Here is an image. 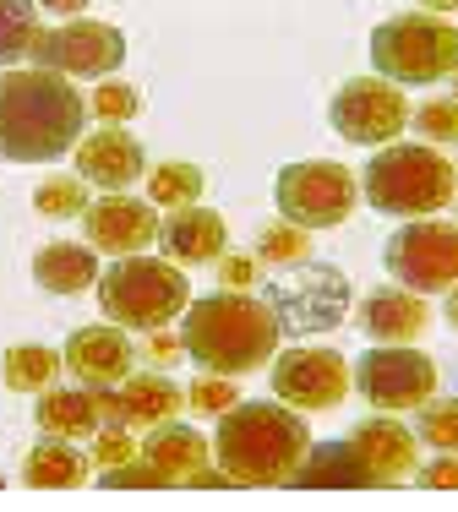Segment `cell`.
Instances as JSON below:
<instances>
[{"mask_svg": "<svg viewBox=\"0 0 458 512\" xmlns=\"http://www.w3.org/2000/svg\"><path fill=\"white\" fill-rule=\"evenodd\" d=\"M82 93L55 71H0V158L55 164L82 142Z\"/></svg>", "mask_w": 458, "mask_h": 512, "instance_id": "1", "label": "cell"}, {"mask_svg": "<svg viewBox=\"0 0 458 512\" xmlns=\"http://www.w3.org/2000/svg\"><path fill=\"white\" fill-rule=\"evenodd\" d=\"M186 322H180V344L186 355L213 376H246L257 365L279 355V322L251 289H213V295L191 300Z\"/></svg>", "mask_w": 458, "mask_h": 512, "instance_id": "2", "label": "cell"}, {"mask_svg": "<svg viewBox=\"0 0 458 512\" xmlns=\"http://www.w3.org/2000/svg\"><path fill=\"white\" fill-rule=\"evenodd\" d=\"M306 447H311L306 414L284 404H235L213 431L219 469L235 485H284L289 469L306 458Z\"/></svg>", "mask_w": 458, "mask_h": 512, "instance_id": "3", "label": "cell"}, {"mask_svg": "<svg viewBox=\"0 0 458 512\" xmlns=\"http://www.w3.org/2000/svg\"><path fill=\"white\" fill-rule=\"evenodd\" d=\"M360 197L393 218L442 213L458 197V169L426 142H388L371 153L366 175H360Z\"/></svg>", "mask_w": 458, "mask_h": 512, "instance_id": "4", "label": "cell"}, {"mask_svg": "<svg viewBox=\"0 0 458 512\" xmlns=\"http://www.w3.org/2000/svg\"><path fill=\"white\" fill-rule=\"evenodd\" d=\"M99 306L120 333H153L191 306V284L164 256H120L99 273Z\"/></svg>", "mask_w": 458, "mask_h": 512, "instance_id": "5", "label": "cell"}, {"mask_svg": "<svg viewBox=\"0 0 458 512\" xmlns=\"http://www.w3.org/2000/svg\"><path fill=\"white\" fill-rule=\"evenodd\" d=\"M371 66L393 88H431L448 82L458 71V28L448 17L431 11H409V17H388L371 33Z\"/></svg>", "mask_w": 458, "mask_h": 512, "instance_id": "6", "label": "cell"}, {"mask_svg": "<svg viewBox=\"0 0 458 512\" xmlns=\"http://www.w3.org/2000/svg\"><path fill=\"white\" fill-rule=\"evenodd\" d=\"M349 278L344 267L333 262H295V267H279V273L262 284V306L273 311V322H279V333H328V327L344 322L349 311Z\"/></svg>", "mask_w": 458, "mask_h": 512, "instance_id": "7", "label": "cell"}, {"mask_svg": "<svg viewBox=\"0 0 458 512\" xmlns=\"http://www.w3.org/2000/svg\"><path fill=\"white\" fill-rule=\"evenodd\" d=\"M273 202H279L284 224L300 229H333L355 213L360 202V180L333 158H306V164H284L273 180Z\"/></svg>", "mask_w": 458, "mask_h": 512, "instance_id": "8", "label": "cell"}, {"mask_svg": "<svg viewBox=\"0 0 458 512\" xmlns=\"http://www.w3.org/2000/svg\"><path fill=\"white\" fill-rule=\"evenodd\" d=\"M349 376H355V393L377 414H415L420 404L437 398V365H431V355H420L409 344L366 349L349 365Z\"/></svg>", "mask_w": 458, "mask_h": 512, "instance_id": "9", "label": "cell"}, {"mask_svg": "<svg viewBox=\"0 0 458 512\" xmlns=\"http://www.w3.org/2000/svg\"><path fill=\"white\" fill-rule=\"evenodd\" d=\"M382 267L409 295H448L458 284V224H437V218L404 224L382 246Z\"/></svg>", "mask_w": 458, "mask_h": 512, "instance_id": "10", "label": "cell"}, {"mask_svg": "<svg viewBox=\"0 0 458 512\" xmlns=\"http://www.w3.org/2000/svg\"><path fill=\"white\" fill-rule=\"evenodd\" d=\"M328 126L333 137L355 142V148H388L409 126V99L404 88H393L382 77H349L328 99Z\"/></svg>", "mask_w": 458, "mask_h": 512, "instance_id": "11", "label": "cell"}, {"mask_svg": "<svg viewBox=\"0 0 458 512\" xmlns=\"http://www.w3.org/2000/svg\"><path fill=\"white\" fill-rule=\"evenodd\" d=\"M33 66L55 71V77H115V71L126 66V33L110 28V22L71 17L66 28L39 33Z\"/></svg>", "mask_w": 458, "mask_h": 512, "instance_id": "12", "label": "cell"}, {"mask_svg": "<svg viewBox=\"0 0 458 512\" xmlns=\"http://www.w3.org/2000/svg\"><path fill=\"white\" fill-rule=\"evenodd\" d=\"M273 398H279L284 409L295 414H328L344 404V393L355 387V376H349L344 355H333V349H284V355H273Z\"/></svg>", "mask_w": 458, "mask_h": 512, "instance_id": "13", "label": "cell"}, {"mask_svg": "<svg viewBox=\"0 0 458 512\" xmlns=\"http://www.w3.org/2000/svg\"><path fill=\"white\" fill-rule=\"evenodd\" d=\"M82 246L110 256H142L148 246H159V213H153V202L115 191V197L93 202L82 213Z\"/></svg>", "mask_w": 458, "mask_h": 512, "instance_id": "14", "label": "cell"}, {"mask_svg": "<svg viewBox=\"0 0 458 512\" xmlns=\"http://www.w3.org/2000/svg\"><path fill=\"white\" fill-rule=\"evenodd\" d=\"M60 365H66L82 387H120L131 371H137V344L110 322L104 327H77V333L66 338Z\"/></svg>", "mask_w": 458, "mask_h": 512, "instance_id": "15", "label": "cell"}, {"mask_svg": "<svg viewBox=\"0 0 458 512\" xmlns=\"http://www.w3.org/2000/svg\"><path fill=\"white\" fill-rule=\"evenodd\" d=\"M77 169H82L88 186H99V191L115 197V191H126L131 180L148 175V153H142V142L131 137V131L104 126V131H93V137L77 142Z\"/></svg>", "mask_w": 458, "mask_h": 512, "instance_id": "16", "label": "cell"}, {"mask_svg": "<svg viewBox=\"0 0 458 512\" xmlns=\"http://www.w3.org/2000/svg\"><path fill=\"white\" fill-rule=\"evenodd\" d=\"M349 447L366 463V474L377 485H399L415 474V431L399 425L393 414H366V420L349 431Z\"/></svg>", "mask_w": 458, "mask_h": 512, "instance_id": "17", "label": "cell"}, {"mask_svg": "<svg viewBox=\"0 0 458 512\" xmlns=\"http://www.w3.org/2000/svg\"><path fill=\"white\" fill-rule=\"evenodd\" d=\"M360 327H366V338H377V344H415L431 327V311H426V300L409 295V289L377 284L360 300Z\"/></svg>", "mask_w": 458, "mask_h": 512, "instance_id": "18", "label": "cell"}, {"mask_svg": "<svg viewBox=\"0 0 458 512\" xmlns=\"http://www.w3.org/2000/svg\"><path fill=\"white\" fill-rule=\"evenodd\" d=\"M159 246L180 267H202V262H219L229 251V229L208 207H180V213H170V224H159Z\"/></svg>", "mask_w": 458, "mask_h": 512, "instance_id": "19", "label": "cell"}, {"mask_svg": "<svg viewBox=\"0 0 458 512\" xmlns=\"http://www.w3.org/2000/svg\"><path fill=\"white\" fill-rule=\"evenodd\" d=\"M284 485H295V491H366L377 480L366 474V463L355 458L349 442H322V447H306V458L289 469Z\"/></svg>", "mask_w": 458, "mask_h": 512, "instance_id": "20", "label": "cell"}, {"mask_svg": "<svg viewBox=\"0 0 458 512\" xmlns=\"http://www.w3.org/2000/svg\"><path fill=\"white\" fill-rule=\"evenodd\" d=\"M208 458H213V442L202 431H191V425H180V420L153 425L148 442H142V463H153L170 485H186L197 469H208Z\"/></svg>", "mask_w": 458, "mask_h": 512, "instance_id": "21", "label": "cell"}, {"mask_svg": "<svg viewBox=\"0 0 458 512\" xmlns=\"http://www.w3.org/2000/svg\"><path fill=\"white\" fill-rule=\"evenodd\" d=\"M120 393V420L137 425V431H153V425H170L180 409H186V393L170 382L164 371H131L126 382L115 387Z\"/></svg>", "mask_w": 458, "mask_h": 512, "instance_id": "22", "label": "cell"}, {"mask_svg": "<svg viewBox=\"0 0 458 512\" xmlns=\"http://www.w3.org/2000/svg\"><path fill=\"white\" fill-rule=\"evenodd\" d=\"M33 284L50 295H82L88 284H99V256L82 240H50L33 256Z\"/></svg>", "mask_w": 458, "mask_h": 512, "instance_id": "23", "label": "cell"}, {"mask_svg": "<svg viewBox=\"0 0 458 512\" xmlns=\"http://www.w3.org/2000/svg\"><path fill=\"white\" fill-rule=\"evenodd\" d=\"M33 425L55 442H82V436L99 431V414H93V398L82 387H44L39 404H33Z\"/></svg>", "mask_w": 458, "mask_h": 512, "instance_id": "24", "label": "cell"}, {"mask_svg": "<svg viewBox=\"0 0 458 512\" xmlns=\"http://www.w3.org/2000/svg\"><path fill=\"white\" fill-rule=\"evenodd\" d=\"M88 469H93L88 453H77V442H55V436H44V442L22 458V480H28L33 491H71V485L88 480Z\"/></svg>", "mask_w": 458, "mask_h": 512, "instance_id": "25", "label": "cell"}, {"mask_svg": "<svg viewBox=\"0 0 458 512\" xmlns=\"http://www.w3.org/2000/svg\"><path fill=\"white\" fill-rule=\"evenodd\" d=\"M60 371H66V365H60V355L44 349V344H11L6 365H0V376H6L11 393H33V398H39L44 387H55Z\"/></svg>", "mask_w": 458, "mask_h": 512, "instance_id": "26", "label": "cell"}, {"mask_svg": "<svg viewBox=\"0 0 458 512\" xmlns=\"http://www.w3.org/2000/svg\"><path fill=\"white\" fill-rule=\"evenodd\" d=\"M39 6L33 0H0V71H11L17 60L33 55L39 44Z\"/></svg>", "mask_w": 458, "mask_h": 512, "instance_id": "27", "label": "cell"}, {"mask_svg": "<svg viewBox=\"0 0 458 512\" xmlns=\"http://www.w3.org/2000/svg\"><path fill=\"white\" fill-rule=\"evenodd\" d=\"M148 202L153 207H170V213L197 207L202 202V169L197 164H159V169H148Z\"/></svg>", "mask_w": 458, "mask_h": 512, "instance_id": "28", "label": "cell"}, {"mask_svg": "<svg viewBox=\"0 0 458 512\" xmlns=\"http://www.w3.org/2000/svg\"><path fill=\"white\" fill-rule=\"evenodd\" d=\"M88 207H93V191L82 175H50L33 191V213H44V218H82Z\"/></svg>", "mask_w": 458, "mask_h": 512, "instance_id": "29", "label": "cell"}, {"mask_svg": "<svg viewBox=\"0 0 458 512\" xmlns=\"http://www.w3.org/2000/svg\"><path fill=\"white\" fill-rule=\"evenodd\" d=\"M415 442H426L431 453H458V398H431L415 409Z\"/></svg>", "mask_w": 458, "mask_h": 512, "instance_id": "30", "label": "cell"}, {"mask_svg": "<svg viewBox=\"0 0 458 512\" xmlns=\"http://www.w3.org/2000/svg\"><path fill=\"white\" fill-rule=\"evenodd\" d=\"M251 256H262V262H279V267H295V262H311V229H300V224H268L257 235V251Z\"/></svg>", "mask_w": 458, "mask_h": 512, "instance_id": "31", "label": "cell"}, {"mask_svg": "<svg viewBox=\"0 0 458 512\" xmlns=\"http://www.w3.org/2000/svg\"><path fill=\"white\" fill-rule=\"evenodd\" d=\"M409 126L426 137V148H448V142H458V104L453 99H426L420 109H409Z\"/></svg>", "mask_w": 458, "mask_h": 512, "instance_id": "32", "label": "cell"}, {"mask_svg": "<svg viewBox=\"0 0 458 512\" xmlns=\"http://www.w3.org/2000/svg\"><path fill=\"white\" fill-rule=\"evenodd\" d=\"M137 109H142V99H137V88H131V82H99V88H93V99H88V115H99L104 126H126Z\"/></svg>", "mask_w": 458, "mask_h": 512, "instance_id": "33", "label": "cell"}, {"mask_svg": "<svg viewBox=\"0 0 458 512\" xmlns=\"http://www.w3.org/2000/svg\"><path fill=\"white\" fill-rule=\"evenodd\" d=\"M235 404H240V387H229V376H213V371H202L186 393V409L197 414H229Z\"/></svg>", "mask_w": 458, "mask_h": 512, "instance_id": "34", "label": "cell"}, {"mask_svg": "<svg viewBox=\"0 0 458 512\" xmlns=\"http://www.w3.org/2000/svg\"><path fill=\"white\" fill-rule=\"evenodd\" d=\"M137 458V436L126 425H110V431H93V447H88V463L93 469H120V463Z\"/></svg>", "mask_w": 458, "mask_h": 512, "instance_id": "35", "label": "cell"}, {"mask_svg": "<svg viewBox=\"0 0 458 512\" xmlns=\"http://www.w3.org/2000/svg\"><path fill=\"white\" fill-rule=\"evenodd\" d=\"M99 485H110V491H126V485H131V491H164L170 480H164V474L153 469V463L131 458V463H120V469H104V474H99Z\"/></svg>", "mask_w": 458, "mask_h": 512, "instance_id": "36", "label": "cell"}, {"mask_svg": "<svg viewBox=\"0 0 458 512\" xmlns=\"http://www.w3.org/2000/svg\"><path fill=\"white\" fill-rule=\"evenodd\" d=\"M180 355H186V344H180V333H170V327H153L148 344H137V360H148L153 371H170Z\"/></svg>", "mask_w": 458, "mask_h": 512, "instance_id": "37", "label": "cell"}, {"mask_svg": "<svg viewBox=\"0 0 458 512\" xmlns=\"http://www.w3.org/2000/svg\"><path fill=\"white\" fill-rule=\"evenodd\" d=\"M415 485H426V491H458V453H437L426 463V469L409 474Z\"/></svg>", "mask_w": 458, "mask_h": 512, "instance_id": "38", "label": "cell"}, {"mask_svg": "<svg viewBox=\"0 0 458 512\" xmlns=\"http://www.w3.org/2000/svg\"><path fill=\"white\" fill-rule=\"evenodd\" d=\"M251 284H257V256L224 251L219 256V289H251Z\"/></svg>", "mask_w": 458, "mask_h": 512, "instance_id": "39", "label": "cell"}, {"mask_svg": "<svg viewBox=\"0 0 458 512\" xmlns=\"http://www.w3.org/2000/svg\"><path fill=\"white\" fill-rule=\"evenodd\" d=\"M39 11H55V17H82L88 11V0H33Z\"/></svg>", "mask_w": 458, "mask_h": 512, "instance_id": "40", "label": "cell"}, {"mask_svg": "<svg viewBox=\"0 0 458 512\" xmlns=\"http://www.w3.org/2000/svg\"><path fill=\"white\" fill-rule=\"evenodd\" d=\"M420 11H431V17H448V11H458V0H420Z\"/></svg>", "mask_w": 458, "mask_h": 512, "instance_id": "41", "label": "cell"}, {"mask_svg": "<svg viewBox=\"0 0 458 512\" xmlns=\"http://www.w3.org/2000/svg\"><path fill=\"white\" fill-rule=\"evenodd\" d=\"M442 311H448V322H453V333H458V284L448 289V300H442Z\"/></svg>", "mask_w": 458, "mask_h": 512, "instance_id": "42", "label": "cell"}, {"mask_svg": "<svg viewBox=\"0 0 458 512\" xmlns=\"http://www.w3.org/2000/svg\"><path fill=\"white\" fill-rule=\"evenodd\" d=\"M453 104H458V71H453Z\"/></svg>", "mask_w": 458, "mask_h": 512, "instance_id": "43", "label": "cell"}, {"mask_svg": "<svg viewBox=\"0 0 458 512\" xmlns=\"http://www.w3.org/2000/svg\"><path fill=\"white\" fill-rule=\"evenodd\" d=\"M453 169H458V164H453Z\"/></svg>", "mask_w": 458, "mask_h": 512, "instance_id": "44", "label": "cell"}]
</instances>
